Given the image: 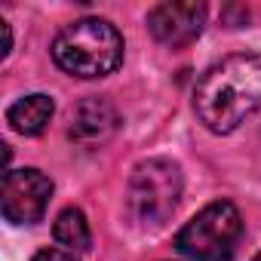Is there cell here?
I'll return each mask as SVG.
<instances>
[{"mask_svg":"<svg viewBox=\"0 0 261 261\" xmlns=\"http://www.w3.org/2000/svg\"><path fill=\"white\" fill-rule=\"evenodd\" d=\"M261 111V56L233 53L215 62L194 86V114L215 136H227Z\"/></svg>","mask_w":261,"mask_h":261,"instance_id":"6da1fadb","label":"cell"},{"mask_svg":"<svg viewBox=\"0 0 261 261\" xmlns=\"http://www.w3.org/2000/svg\"><path fill=\"white\" fill-rule=\"evenodd\" d=\"M53 59L71 77H108L123 65V37L105 19H77L56 34Z\"/></svg>","mask_w":261,"mask_h":261,"instance_id":"7a4b0ae2","label":"cell"},{"mask_svg":"<svg viewBox=\"0 0 261 261\" xmlns=\"http://www.w3.org/2000/svg\"><path fill=\"white\" fill-rule=\"evenodd\" d=\"M181 200V169L166 157H151L129 175L126 206L142 227H160L169 221Z\"/></svg>","mask_w":261,"mask_h":261,"instance_id":"3957f363","label":"cell"},{"mask_svg":"<svg viewBox=\"0 0 261 261\" xmlns=\"http://www.w3.org/2000/svg\"><path fill=\"white\" fill-rule=\"evenodd\" d=\"M243 237V215L230 200L203 206L175 237V249L191 261H227Z\"/></svg>","mask_w":261,"mask_h":261,"instance_id":"277c9868","label":"cell"},{"mask_svg":"<svg viewBox=\"0 0 261 261\" xmlns=\"http://www.w3.org/2000/svg\"><path fill=\"white\" fill-rule=\"evenodd\" d=\"M53 197V181L40 169H13L4 172V194H0V206H4V218L13 224H37L49 206Z\"/></svg>","mask_w":261,"mask_h":261,"instance_id":"5b68a950","label":"cell"},{"mask_svg":"<svg viewBox=\"0 0 261 261\" xmlns=\"http://www.w3.org/2000/svg\"><path fill=\"white\" fill-rule=\"evenodd\" d=\"M206 25V4L200 0H181V4H160L148 13V28L154 40L169 49H181L200 37Z\"/></svg>","mask_w":261,"mask_h":261,"instance_id":"8992f818","label":"cell"},{"mask_svg":"<svg viewBox=\"0 0 261 261\" xmlns=\"http://www.w3.org/2000/svg\"><path fill=\"white\" fill-rule=\"evenodd\" d=\"M120 129V114L105 95H89L71 111L68 136L83 148H101L108 145Z\"/></svg>","mask_w":261,"mask_h":261,"instance_id":"52a82bcc","label":"cell"},{"mask_svg":"<svg viewBox=\"0 0 261 261\" xmlns=\"http://www.w3.org/2000/svg\"><path fill=\"white\" fill-rule=\"evenodd\" d=\"M53 114H56V101L43 92H34V95H25L7 108V123L19 136H40L46 129V123L53 120Z\"/></svg>","mask_w":261,"mask_h":261,"instance_id":"ba28073f","label":"cell"},{"mask_svg":"<svg viewBox=\"0 0 261 261\" xmlns=\"http://www.w3.org/2000/svg\"><path fill=\"white\" fill-rule=\"evenodd\" d=\"M53 237H56V243H59V246H65L68 252H86V249L92 246L89 221H86V215H83L77 206H68V209L56 218Z\"/></svg>","mask_w":261,"mask_h":261,"instance_id":"9c48e42d","label":"cell"},{"mask_svg":"<svg viewBox=\"0 0 261 261\" xmlns=\"http://www.w3.org/2000/svg\"><path fill=\"white\" fill-rule=\"evenodd\" d=\"M34 261H77L71 252H62V249H43L34 255Z\"/></svg>","mask_w":261,"mask_h":261,"instance_id":"30bf717a","label":"cell"},{"mask_svg":"<svg viewBox=\"0 0 261 261\" xmlns=\"http://www.w3.org/2000/svg\"><path fill=\"white\" fill-rule=\"evenodd\" d=\"M0 28H4V53H0V59H7L13 49V31H10V22H4V19H0Z\"/></svg>","mask_w":261,"mask_h":261,"instance_id":"8fae6325","label":"cell"},{"mask_svg":"<svg viewBox=\"0 0 261 261\" xmlns=\"http://www.w3.org/2000/svg\"><path fill=\"white\" fill-rule=\"evenodd\" d=\"M252 261H261V252H258V255H255V258H252Z\"/></svg>","mask_w":261,"mask_h":261,"instance_id":"7c38bea8","label":"cell"}]
</instances>
